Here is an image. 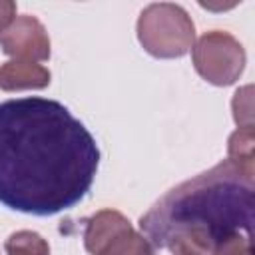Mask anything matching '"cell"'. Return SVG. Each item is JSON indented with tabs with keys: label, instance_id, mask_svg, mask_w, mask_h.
<instances>
[{
	"label": "cell",
	"instance_id": "9c48e42d",
	"mask_svg": "<svg viewBox=\"0 0 255 255\" xmlns=\"http://www.w3.org/2000/svg\"><path fill=\"white\" fill-rule=\"evenodd\" d=\"M100 255H155V247L143 233L135 231L133 227H128L118 233L100 251Z\"/></svg>",
	"mask_w": 255,
	"mask_h": 255
},
{
	"label": "cell",
	"instance_id": "7c38bea8",
	"mask_svg": "<svg viewBox=\"0 0 255 255\" xmlns=\"http://www.w3.org/2000/svg\"><path fill=\"white\" fill-rule=\"evenodd\" d=\"M211 255H253L251 251V233L233 231L225 235L213 249Z\"/></svg>",
	"mask_w": 255,
	"mask_h": 255
},
{
	"label": "cell",
	"instance_id": "6da1fadb",
	"mask_svg": "<svg viewBox=\"0 0 255 255\" xmlns=\"http://www.w3.org/2000/svg\"><path fill=\"white\" fill-rule=\"evenodd\" d=\"M100 163L96 137L48 98L0 104V203L28 215H56L90 191Z\"/></svg>",
	"mask_w": 255,
	"mask_h": 255
},
{
	"label": "cell",
	"instance_id": "3957f363",
	"mask_svg": "<svg viewBox=\"0 0 255 255\" xmlns=\"http://www.w3.org/2000/svg\"><path fill=\"white\" fill-rule=\"evenodd\" d=\"M137 40L141 48L161 60L185 56L195 42V26L191 16L179 4L153 2L145 6L137 18Z\"/></svg>",
	"mask_w": 255,
	"mask_h": 255
},
{
	"label": "cell",
	"instance_id": "52a82bcc",
	"mask_svg": "<svg viewBox=\"0 0 255 255\" xmlns=\"http://www.w3.org/2000/svg\"><path fill=\"white\" fill-rule=\"evenodd\" d=\"M50 70L36 62L8 60L0 66V90L20 92V90H42L50 84Z\"/></svg>",
	"mask_w": 255,
	"mask_h": 255
},
{
	"label": "cell",
	"instance_id": "7a4b0ae2",
	"mask_svg": "<svg viewBox=\"0 0 255 255\" xmlns=\"http://www.w3.org/2000/svg\"><path fill=\"white\" fill-rule=\"evenodd\" d=\"M253 209L255 179L225 159L163 193L139 217V229L171 255H211L225 235L251 233Z\"/></svg>",
	"mask_w": 255,
	"mask_h": 255
},
{
	"label": "cell",
	"instance_id": "8fae6325",
	"mask_svg": "<svg viewBox=\"0 0 255 255\" xmlns=\"http://www.w3.org/2000/svg\"><path fill=\"white\" fill-rule=\"evenodd\" d=\"M253 88L243 86L235 92L231 110H233V120L237 128H253Z\"/></svg>",
	"mask_w": 255,
	"mask_h": 255
},
{
	"label": "cell",
	"instance_id": "30bf717a",
	"mask_svg": "<svg viewBox=\"0 0 255 255\" xmlns=\"http://www.w3.org/2000/svg\"><path fill=\"white\" fill-rule=\"evenodd\" d=\"M4 249L8 255H50V245L48 241L30 229H22V231H14L6 243Z\"/></svg>",
	"mask_w": 255,
	"mask_h": 255
},
{
	"label": "cell",
	"instance_id": "277c9868",
	"mask_svg": "<svg viewBox=\"0 0 255 255\" xmlns=\"http://www.w3.org/2000/svg\"><path fill=\"white\" fill-rule=\"evenodd\" d=\"M197 74L213 86H231L245 70V50L241 42L223 30L205 32L191 48Z\"/></svg>",
	"mask_w": 255,
	"mask_h": 255
},
{
	"label": "cell",
	"instance_id": "4fadbf2b",
	"mask_svg": "<svg viewBox=\"0 0 255 255\" xmlns=\"http://www.w3.org/2000/svg\"><path fill=\"white\" fill-rule=\"evenodd\" d=\"M16 18V2L12 0H0V32Z\"/></svg>",
	"mask_w": 255,
	"mask_h": 255
},
{
	"label": "cell",
	"instance_id": "ba28073f",
	"mask_svg": "<svg viewBox=\"0 0 255 255\" xmlns=\"http://www.w3.org/2000/svg\"><path fill=\"white\" fill-rule=\"evenodd\" d=\"M227 155L243 175L255 179V128H237L229 135Z\"/></svg>",
	"mask_w": 255,
	"mask_h": 255
},
{
	"label": "cell",
	"instance_id": "5b68a950",
	"mask_svg": "<svg viewBox=\"0 0 255 255\" xmlns=\"http://www.w3.org/2000/svg\"><path fill=\"white\" fill-rule=\"evenodd\" d=\"M0 48L14 60L42 62L50 58V36L36 16L22 14L0 32Z\"/></svg>",
	"mask_w": 255,
	"mask_h": 255
},
{
	"label": "cell",
	"instance_id": "8992f818",
	"mask_svg": "<svg viewBox=\"0 0 255 255\" xmlns=\"http://www.w3.org/2000/svg\"><path fill=\"white\" fill-rule=\"evenodd\" d=\"M131 227L129 219L116 209H100L86 219L84 227V247L90 255H100V251L124 229Z\"/></svg>",
	"mask_w": 255,
	"mask_h": 255
}]
</instances>
